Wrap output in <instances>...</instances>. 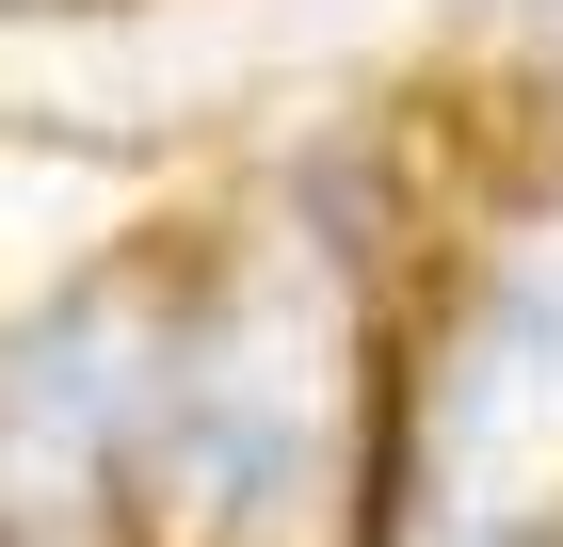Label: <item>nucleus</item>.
Masks as SVG:
<instances>
[{"label":"nucleus","instance_id":"obj_6","mask_svg":"<svg viewBox=\"0 0 563 547\" xmlns=\"http://www.w3.org/2000/svg\"><path fill=\"white\" fill-rule=\"evenodd\" d=\"M531 17H563V0H531Z\"/></svg>","mask_w":563,"mask_h":547},{"label":"nucleus","instance_id":"obj_4","mask_svg":"<svg viewBox=\"0 0 563 547\" xmlns=\"http://www.w3.org/2000/svg\"><path fill=\"white\" fill-rule=\"evenodd\" d=\"M0 17H65V0H0Z\"/></svg>","mask_w":563,"mask_h":547},{"label":"nucleus","instance_id":"obj_1","mask_svg":"<svg viewBox=\"0 0 563 547\" xmlns=\"http://www.w3.org/2000/svg\"><path fill=\"white\" fill-rule=\"evenodd\" d=\"M387 338L322 242H194L162 403L130 435V547H371Z\"/></svg>","mask_w":563,"mask_h":547},{"label":"nucleus","instance_id":"obj_3","mask_svg":"<svg viewBox=\"0 0 563 547\" xmlns=\"http://www.w3.org/2000/svg\"><path fill=\"white\" fill-rule=\"evenodd\" d=\"M177 291H194V258H97L0 322V532H97L113 515L130 435L177 354Z\"/></svg>","mask_w":563,"mask_h":547},{"label":"nucleus","instance_id":"obj_5","mask_svg":"<svg viewBox=\"0 0 563 547\" xmlns=\"http://www.w3.org/2000/svg\"><path fill=\"white\" fill-rule=\"evenodd\" d=\"M0 547H65V532H0Z\"/></svg>","mask_w":563,"mask_h":547},{"label":"nucleus","instance_id":"obj_2","mask_svg":"<svg viewBox=\"0 0 563 547\" xmlns=\"http://www.w3.org/2000/svg\"><path fill=\"white\" fill-rule=\"evenodd\" d=\"M371 547H563V194L451 242L387 354Z\"/></svg>","mask_w":563,"mask_h":547}]
</instances>
